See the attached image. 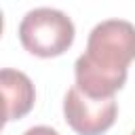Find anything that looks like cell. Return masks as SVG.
Listing matches in <instances>:
<instances>
[{
	"label": "cell",
	"mask_w": 135,
	"mask_h": 135,
	"mask_svg": "<svg viewBox=\"0 0 135 135\" xmlns=\"http://www.w3.org/2000/svg\"><path fill=\"white\" fill-rule=\"evenodd\" d=\"M133 59L135 25L124 19H105L91 30L86 51L76 59V86L91 97H114L124 86Z\"/></svg>",
	"instance_id": "6da1fadb"
},
{
	"label": "cell",
	"mask_w": 135,
	"mask_h": 135,
	"mask_svg": "<svg viewBox=\"0 0 135 135\" xmlns=\"http://www.w3.org/2000/svg\"><path fill=\"white\" fill-rule=\"evenodd\" d=\"M0 86H2V97H4V105H6L4 122L19 120L34 108L36 89L23 72L4 68L0 72Z\"/></svg>",
	"instance_id": "277c9868"
},
{
	"label": "cell",
	"mask_w": 135,
	"mask_h": 135,
	"mask_svg": "<svg viewBox=\"0 0 135 135\" xmlns=\"http://www.w3.org/2000/svg\"><path fill=\"white\" fill-rule=\"evenodd\" d=\"M133 135H135V133H133Z\"/></svg>",
	"instance_id": "8992f818"
},
{
	"label": "cell",
	"mask_w": 135,
	"mask_h": 135,
	"mask_svg": "<svg viewBox=\"0 0 135 135\" xmlns=\"http://www.w3.org/2000/svg\"><path fill=\"white\" fill-rule=\"evenodd\" d=\"M23 135H59L55 129H51V127H44V124H40V127H32V129H27Z\"/></svg>",
	"instance_id": "5b68a950"
},
{
	"label": "cell",
	"mask_w": 135,
	"mask_h": 135,
	"mask_svg": "<svg viewBox=\"0 0 135 135\" xmlns=\"http://www.w3.org/2000/svg\"><path fill=\"white\" fill-rule=\"evenodd\" d=\"M118 103L114 97H91L80 86H72L63 99L65 122L78 135H101L114 122Z\"/></svg>",
	"instance_id": "3957f363"
},
{
	"label": "cell",
	"mask_w": 135,
	"mask_h": 135,
	"mask_svg": "<svg viewBox=\"0 0 135 135\" xmlns=\"http://www.w3.org/2000/svg\"><path fill=\"white\" fill-rule=\"evenodd\" d=\"M76 30L72 19L57 8H34L19 23L23 49L36 57L51 59L63 55L74 42Z\"/></svg>",
	"instance_id": "7a4b0ae2"
}]
</instances>
